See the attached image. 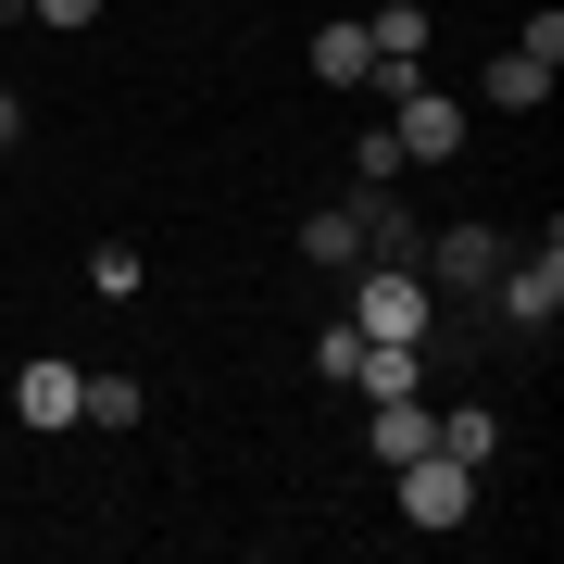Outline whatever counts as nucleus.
<instances>
[{
    "label": "nucleus",
    "instance_id": "2eb2a0df",
    "mask_svg": "<svg viewBox=\"0 0 564 564\" xmlns=\"http://www.w3.org/2000/svg\"><path fill=\"white\" fill-rule=\"evenodd\" d=\"M39 25H101V0H25Z\"/></svg>",
    "mask_w": 564,
    "mask_h": 564
},
{
    "label": "nucleus",
    "instance_id": "0eeeda50",
    "mask_svg": "<svg viewBox=\"0 0 564 564\" xmlns=\"http://www.w3.org/2000/svg\"><path fill=\"white\" fill-rule=\"evenodd\" d=\"M76 389H88L76 364H25V377H13V414L25 426H76Z\"/></svg>",
    "mask_w": 564,
    "mask_h": 564
},
{
    "label": "nucleus",
    "instance_id": "dca6fc26",
    "mask_svg": "<svg viewBox=\"0 0 564 564\" xmlns=\"http://www.w3.org/2000/svg\"><path fill=\"white\" fill-rule=\"evenodd\" d=\"M25 139V101H13V88H0V151H13Z\"/></svg>",
    "mask_w": 564,
    "mask_h": 564
},
{
    "label": "nucleus",
    "instance_id": "423d86ee",
    "mask_svg": "<svg viewBox=\"0 0 564 564\" xmlns=\"http://www.w3.org/2000/svg\"><path fill=\"white\" fill-rule=\"evenodd\" d=\"M377 464H414V452H440V414H426V389H402V402H377Z\"/></svg>",
    "mask_w": 564,
    "mask_h": 564
},
{
    "label": "nucleus",
    "instance_id": "ddd939ff",
    "mask_svg": "<svg viewBox=\"0 0 564 564\" xmlns=\"http://www.w3.org/2000/svg\"><path fill=\"white\" fill-rule=\"evenodd\" d=\"M88 289H101V302H139V251L101 239V251H88Z\"/></svg>",
    "mask_w": 564,
    "mask_h": 564
},
{
    "label": "nucleus",
    "instance_id": "1a4fd4ad",
    "mask_svg": "<svg viewBox=\"0 0 564 564\" xmlns=\"http://www.w3.org/2000/svg\"><path fill=\"white\" fill-rule=\"evenodd\" d=\"M540 101H552V63H527V51L489 63V113H540Z\"/></svg>",
    "mask_w": 564,
    "mask_h": 564
},
{
    "label": "nucleus",
    "instance_id": "7ed1b4c3",
    "mask_svg": "<svg viewBox=\"0 0 564 564\" xmlns=\"http://www.w3.org/2000/svg\"><path fill=\"white\" fill-rule=\"evenodd\" d=\"M402 477V514L414 527H464L477 514V464H452V452H414V464H389Z\"/></svg>",
    "mask_w": 564,
    "mask_h": 564
},
{
    "label": "nucleus",
    "instance_id": "f8f14e48",
    "mask_svg": "<svg viewBox=\"0 0 564 564\" xmlns=\"http://www.w3.org/2000/svg\"><path fill=\"white\" fill-rule=\"evenodd\" d=\"M76 426H139V377H88L76 389Z\"/></svg>",
    "mask_w": 564,
    "mask_h": 564
},
{
    "label": "nucleus",
    "instance_id": "39448f33",
    "mask_svg": "<svg viewBox=\"0 0 564 564\" xmlns=\"http://www.w3.org/2000/svg\"><path fill=\"white\" fill-rule=\"evenodd\" d=\"M389 139H402V163H452V151H464V113L440 101V88H402V113H389Z\"/></svg>",
    "mask_w": 564,
    "mask_h": 564
},
{
    "label": "nucleus",
    "instance_id": "20e7f679",
    "mask_svg": "<svg viewBox=\"0 0 564 564\" xmlns=\"http://www.w3.org/2000/svg\"><path fill=\"white\" fill-rule=\"evenodd\" d=\"M489 276H502V226H426V289L489 302Z\"/></svg>",
    "mask_w": 564,
    "mask_h": 564
},
{
    "label": "nucleus",
    "instance_id": "4468645a",
    "mask_svg": "<svg viewBox=\"0 0 564 564\" xmlns=\"http://www.w3.org/2000/svg\"><path fill=\"white\" fill-rule=\"evenodd\" d=\"M351 351H364V326H326V339H314V377H326V389H351Z\"/></svg>",
    "mask_w": 564,
    "mask_h": 564
},
{
    "label": "nucleus",
    "instance_id": "9d476101",
    "mask_svg": "<svg viewBox=\"0 0 564 564\" xmlns=\"http://www.w3.org/2000/svg\"><path fill=\"white\" fill-rule=\"evenodd\" d=\"M364 63H377L364 25H314V76H326V88H364Z\"/></svg>",
    "mask_w": 564,
    "mask_h": 564
},
{
    "label": "nucleus",
    "instance_id": "f03ea898",
    "mask_svg": "<svg viewBox=\"0 0 564 564\" xmlns=\"http://www.w3.org/2000/svg\"><path fill=\"white\" fill-rule=\"evenodd\" d=\"M489 314L527 326V339L564 314V239H552V226H540V251H502V276H489Z\"/></svg>",
    "mask_w": 564,
    "mask_h": 564
},
{
    "label": "nucleus",
    "instance_id": "6e6552de",
    "mask_svg": "<svg viewBox=\"0 0 564 564\" xmlns=\"http://www.w3.org/2000/svg\"><path fill=\"white\" fill-rule=\"evenodd\" d=\"M302 263H326V276H351V263H364V202H326V214L302 226Z\"/></svg>",
    "mask_w": 564,
    "mask_h": 564
},
{
    "label": "nucleus",
    "instance_id": "9b49d317",
    "mask_svg": "<svg viewBox=\"0 0 564 564\" xmlns=\"http://www.w3.org/2000/svg\"><path fill=\"white\" fill-rule=\"evenodd\" d=\"M440 452L452 464H489V452H502V414H489V402H452L440 414Z\"/></svg>",
    "mask_w": 564,
    "mask_h": 564
},
{
    "label": "nucleus",
    "instance_id": "f257e3e1",
    "mask_svg": "<svg viewBox=\"0 0 564 564\" xmlns=\"http://www.w3.org/2000/svg\"><path fill=\"white\" fill-rule=\"evenodd\" d=\"M426 314H440L426 263H351V326L364 339H426Z\"/></svg>",
    "mask_w": 564,
    "mask_h": 564
}]
</instances>
